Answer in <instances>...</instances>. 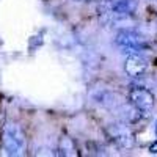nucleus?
Masks as SVG:
<instances>
[{
  "label": "nucleus",
  "mask_w": 157,
  "mask_h": 157,
  "mask_svg": "<svg viewBox=\"0 0 157 157\" xmlns=\"http://www.w3.org/2000/svg\"><path fill=\"white\" fill-rule=\"evenodd\" d=\"M77 3H88V2H93V0H74Z\"/></svg>",
  "instance_id": "obj_9"
},
{
  "label": "nucleus",
  "mask_w": 157,
  "mask_h": 157,
  "mask_svg": "<svg viewBox=\"0 0 157 157\" xmlns=\"http://www.w3.org/2000/svg\"><path fill=\"white\" fill-rule=\"evenodd\" d=\"M109 137L121 148H130L134 145V135L132 132L123 124H115L109 127Z\"/></svg>",
  "instance_id": "obj_6"
},
{
  "label": "nucleus",
  "mask_w": 157,
  "mask_h": 157,
  "mask_svg": "<svg viewBox=\"0 0 157 157\" xmlns=\"http://www.w3.org/2000/svg\"><path fill=\"white\" fill-rule=\"evenodd\" d=\"M149 151H151V152H154V154H157V141H154L152 145L149 146Z\"/></svg>",
  "instance_id": "obj_8"
},
{
  "label": "nucleus",
  "mask_w": 157,
  "mask_h": 157,
  "mask_svg": "<svg viewBox=\"0 0 157 157\" xmlns=\"http://www.w3.org/2000/svg\"><path fill=\"white\" fill-rule=\"evenodd\" d=\"M138 0H99V21L105 25H118L135 16Z\"/></svg>",
  "instance_id": "obj_1"
},
{
  "label": "nucleus",
  "mask_w": 157,
  "mask_h": 157,
  "mask_svg": "<svg viewBox=\"0 0 157 157\" xmlns=\"http://www.w3.org/2000/svg\"><path fill=\"white\" fill-rule=\"evenodd\" d=\"M115 43L120 47V50H123L124 54H141V52H145L149 46L146 36L135 29L120 30L116 35Z\"/></svg>",
  "instance_id": "obj_2"
},
{
  "label": "nucleus",
  "mask_w": 157,
  "mask_h": 157,
  "mask_svg": "<svg viewBox=\"0 0 157 157\" xmlns=\"http://www.w3.org/2000/svg\"><path fill=\"white\" fill-rule=\"evenodd\" d=\"M146 71H148V60L141 54H127L124 60V72L129 77L132 78L143 77Z\"/></svg>",
  "instance_id": "obj_5"
},
{
  "label": "nucleus",
  "mask_w": 157,
  "mask_h": 157,
  "mask_svg": "<svg viewBox=\"0 0 157 157\" xmlns=\"http://www.w3.org/2000/svg\"><path fill=\"white\" fill-rule=\"evenodd\" d=\"M129 101L132 104V107L138 116H148L152 112L154 107V96L149 90L143 86H135L130 90L129 93Z\"/></svg>",
  "instance_id": "obj_4"
},
{
  "label": "nucleus",
  "mask_w": 157,
  "mask_h": 157,
  "mask_svg": "<svg viewBox=\"0 0 157 157\" xmlns=\"http://www.w3.org/2000/svg\"><path fill=\"white\" fill-rule=\"evenodd\" d=\"M3 151L6 155H22L27 148V138L21 126L10 123L3 130Z\"/></svg>",
  "instance_id": "obj_3"
},
{
  "label": "nucleus",
  "mask_w": 157,
  "mask_h": 157,
  "mask_svg": "<svg viewBox=\"0 0 157 157\" xmlns=\"http://www.w3.org/2000/svg\"><path fill=\"white\" fill-rule=\"evenodd\" d=\"M74 151H75V148H74V145H72L71 138L63 137L61 141H60V154H63V155H74V154H75Z\"/></svg>",
  "instance_id": "obj_7"
}]
</instances>
